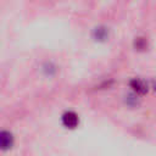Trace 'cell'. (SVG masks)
<instances>
[{
    "instance_id": "6da1fadb",
    "label": "cell",
    "mask_w": 156,
    "mask_h": 156,
    "mask_svg": "<svg viewBox=\"0 0 156 156\" xmlns=\"http://www.w3.org/2000/svg\"><path fill=\"white\" fill-rule=\"evenodd\" d=\"M78 122H79V118H78L77 113L73 111H67L62 115V123L67 128H71V129L76 128L78 126Z\"/></svg>"
},
{
    "instance_id": "7a4b0ae2",
    "label": "cell",
    "mask_w": 156,
    "mask_h": 156,
    "mask_svg": "<svg viewBox=\"0 0 156 156\" xmlns=\"http://www.w3.org/2000/svg\"><path fill=\"white\" fill-rule=\"evenodd\" d=\"M130 88L133 89L134 93L139 94V95H144L147 93V84L143 80V79H139V78H134L130 80Z\"/></svg>"
},
{
    "instance_id": "3957f363",
    "label": "cell",
    "mask_w": 156,
    "mask_h": 156,
    "mask_svg": "<svg viewBox=\"0 0 156 156\" xmlns=\"http://www.w3.org/2000/svg\"><path fill=\"white\" fill-rule=\"evenodd\" d=\"M0 139H1V147H2V150L10 149L12 146V144H13V136H12V134L10 132H6V130L1 132Z\"/></svg>"
},
{
    "instance_id": "277c9868",
    "label": "cell",
    "mask_w": 156,
    "mask_h": 156,
    "mask_svg": "<svg viewBox=\"0 0 156 156\" xmlns=\"http://www.w3.org/2000/svg\"><path fill=\"white\" fill-rule=\"evenodd\" d=\"M94 33H95L96 39H106L107 38V30L105 28H96Z\"/></svg>"
},
{
    "instance_id": "5b68a950",
    "label": "cell",
    "mask_w": 156,
    "mask_h": 156,
    "mask_svg": "<svg viewBox=\"0 0 156 156\" xmlns=\"http://www.w3.org/2000/svg\"><path fill=\"white\" fill-rule=\"evenodd\" d=\"M146 40L144 39V38H138L136 40H135V48L138 49V50H144V49H146Z\"/></svg>"
},
{
    "instance_id": "8992f818",
    "label": "cell",
    "mask_w": 156,
    "mask_h": 156,
    "mask_svg": "<svg viewBox=\"0 0 156 156\" xmlns=\"http://www.w3.org/2000/svg\"><path fill=\"white\" fill-rule=\"evenodd\" d=\"M154 89H155V91H156V83L154 84Z\"/></svg>"
}]
</instances>
